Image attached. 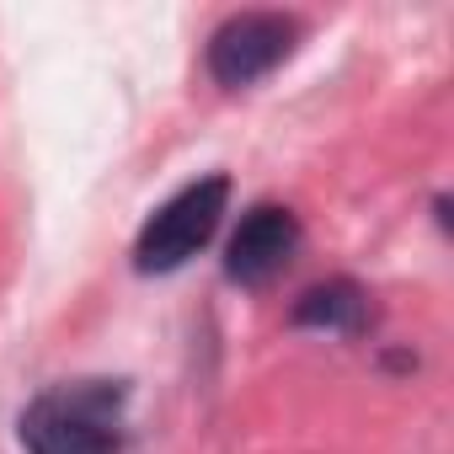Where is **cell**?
Segmentation results:
<instances>
[{
  "label": "cell",
  "instance_id": "1",
  "mask_svg": "<svg viewBox=\"0 0 454 454\" xmlns=\"http://www.w3.org/2000/svg\"><path fill=\"white\" fill-rule=\"evenodd\" d=\"M123 401H129L123 380H75L65 390H43L17 417L22 449L27 454H118Z\"/></svg>",
  "mask_w": 454,
  "mask_h": 454
},
{
  "label": "cell",
  "instance_id": "6",
  "mask_svg": "<svg viewBox=\"0 0 454 454\" xmlns=\"http://www.w3.org/2000/svg\"><path fill=\"white\" fill-rule=\"evenodd\" d=\"M433 214H438V231H449V192L433 198Z\"/></svg>",
  "mask_w": 454,
  "mask_h": 454
},
{
  "label": "cell",
  "instance_id": "4",
  "mask_svg": "<svg viewBox=\"0 0 454 454\" xmlns=\"http://www.w3.org/2000/svg\"><path fill=\"white\" fill-rule=\"evenodd\" d=\"M300 214L284 203H257L252 214H241L231 247H224V278L241 289H262L273 284L294 257H300Z\"/></svg>",
  "mask_w": 454,
  "mask_h": 454
},
{
  "label": "cell",
  "instance_id": "2",
  "mask_svg": "<svg viewBox=\"0 0 454 454\" xmlns=\"http://www.w3.org/2000/svg\"><path fill=\"white\" fill-rule=\"evenodd\" d=\"M224 208H231V176H203V182H187L176 198H166L150 219H145V231L134 241V268L145 278L155 273H176L182 262H192L208 236L219 231V219Z\"/></svg>",
  "mask_w": 454,
  "mask_h": 454
},
{
  "label": "cell",
  "instance_id": "5",
  "mask_svg": "<svg viewBox=\"0 0 454 454\" xmlns=\"http://www.w3.org/2000/svg\"><path fill=\"white\" fill-rule=\"evenodd\" d=\"M289 326L300 332H332V337H364L374 326V300L358 278H326V284H310L294 310H289Z\"/></svg>",
  "mask_w": 454,
  "mask_h": 454
},
{
  "label": "cell",
  "instance_id": "3",
  "mask_svg": "<svg viewBox=\"0 0 454 454\" xmlns=\"http://www.w3.org/2000/svg\"><path fill=\"white\" fill-rule=\"evenodd\" d=\"M300 43V22L284 12H241L208 38V75L224 91H247L273 75Z\"/></svg>",
  "mask_w": 454,
  "mask_h": 454
}]
</instances>
